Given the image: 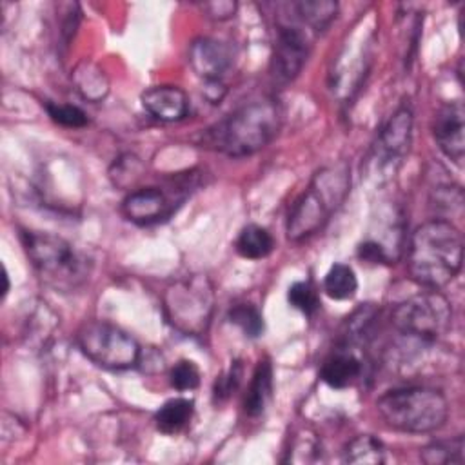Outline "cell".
I'll return each mask as SVG.
<instances>
[{"mask_svg":"<svg viewBox=\"0 0 465 465\" xmlns=\"http://www.w3.org/2000/svg\"><path fill=\"white\" fill-rule=\"evenodd\" d=\"M461 258L463 238L449 220L425 222L411 236L409 272L427 289H441L452 282L461 269Z\"/></svg>","mask_w":465,"mask_h":465,"instance_id":"6da1fadb","label":"cell"},{"mask_svg":"<svg viewBox=\"0 0 465 465\" xmlns=\"http://www.w3.org/2000/svg\"><path fill=\"white\" fill-rule=\"evenodd\" d=\"M280 127V109L269 100H254L242 105L207 129V147L227 156H247L265 147Z\"/></svg>","mask_w":465,"mask_h":465,"instance_id":"7a4b0ae2","label":"cell"},{"mask_svg":"<svg viewBox=\"0 0 465 465\" xmlns=\"http://www.w3.org/2000/svg\"><path fill=\"white\" fill-rule=\"evenodd\" d=\"M20 240L35 271L54 289L74 291L89 278V260L67 240L27 229H22Z\"/></svg>","mask_w":465,"mask_h":465,"instance_id":"3957f363","label":"cell"},{"mask_svg":"<svg viewBox=\"0 0 465 465\" xmlns=\"http://www.w3.org/2000/svg\"><path fill=\"white\" fill-rule=\"evenodd\" d=\"M349 183V167L343 162L318 171L289 213L287 236L302 240L322 229L331 213L343 202Z\"/></svg>","mask_w":465,"mask_h":465,"instance_id":"277c9868","label":"cell"},{"mask_svg":"<svg viewBox=\"0 0 465 465\" xmlns=\"http://www.w3.org/2000/svg\"><path fill=\"white\" fill-rule=\"evenodd\" d=\"M385 423L401 432H432L440 429L449 416L445 396L432 387H400L387 391L376 401Z\"/></svg>","mask_w":465,"mask_h":465,"instance_id":"5b68a950","label":"cell"},{"mask_svg":"<svg viewBox=\"0 0 465 465\" xmlns=\"http://www.w3.org/2000/svg\"><path fill=\"white\" fill-rule=\"evenodd\" d=\"M452 307L438 289L414 294L398 303L392 311V325L396 331L421 341H436L449 331Z\"/></svg>","mask_w":465,"mask_h":465,"instance_id":"8992f818","label":"cell"},{"mask_svg":"<svg viewBox=\"0 0 465 465\" xmlns=\"http://www.w3.org/2000/svg\"><path fill=\"white\" fill-rule=\"evenodd\" d=\"M76 343L91 361L105 369H129L140 360L138 341L109 322L94 320L82 325Z\"/></svg>","mask_w":465,"mask_h":465,"instance_id":"52a82bcc","label":"cell"},{"mask_svg":"<svg viewBox=\"0 0 465 465\" xmlns=\"http://www.w3.org/2000/svg\"><path fill=\"white\" fill-rule=\"evenodd\" d=\"M171 322L183 332L198 334L211 314V289L205 278H191L174 283L165 298Z\"/></svg>","mask_w":465,"mask_h":465,"instance_id":"ba28073f","label":"cell"},{"mask_svg":"<svg viewBox=\"0 0 465 465\" xmlns=\"http://www.w3.org/2000/svg\"><path fill=\"white\" fill-rule=\"evenodd\" d=\"M309 36L303 25L289 20L280 22L276 29L274 53H272V74L280 84L292 82L309 56Z\"/></svg>","mask_w":465,"mask_h":465,"instance_id":"9c48e42d","label":"cell"},{"mask_svg":"<svg viewBox=\"0 0 465 465\" xmlns=\"http://www.w3.org/2000/svg\"><path fill=\"white\" fill-rule=\"evenodd\" d=\"M412 136V113L409 107H400L387 125L381 129L376 143V160L381 169H391L392 173L401 163V158L411 147Z\"/></svg>","mask_w":465,"mask_h":465,"instance_id":"30bf717a","label":"cell"},{"mask_svg":"<svg viewBox=\"0 0 465 465\" xmlns=\"http://www.w3.org/2000/svg\"><path fill=\"white\" fill-rule=\"evenodd\" d=\"M432 134L440 151L460 163L465 154V111L461 102H449L438 109Z\"/></svg>","mask_w":465,"mask_h":465,"instance_id":"8fae6325","label":"cell"},{"mask_svg":"<svg viewBox=\"0 0 465 465\" xmlns=\"http://www.w3.org/2000/svg\"><path fill=\"white\" fill-rule=\"evenodd\" d=\"M189 64L205 82H220L232 64V51L216 38L202 36L189 47Z\"/></svg>","mask_w":465,"mask_h":465,"instance_id":"7c38bea8","label":"cell"},{"mask_svg":"<svg viewBox=\"0 0 465 465\" xmlns=\"http://www.w3.org/2000/svg\"><path fill=\"white\" fill-rule=\"evenodd\" d=\"M171 202L160 187H145L133 191L125 196L122 203V213L127 220L147 225L154 223L171 213Z\"/></svg>","mask_w":465,"mask_h":465,"instance_id":"4fadbf2b","label":"cell"},{"mask_svg":"<svg viewBox=\"0 0 465 465\" xmlns=\"http://www.w3.org/2000/svg\"><path fill=\"white\" fill-rule=\"evenodd\" d=\"M143 109L162 122H178L187 114V94L176 85H156L142 94Z\"/></svg>","mask_w":465,"mask_h":465,"instance_id":"5bb4252c","label":"cell"},{"mask_svg":"<svg viewBox=\"0 0 465 465\" xmlns=\"http://www.w3.org/2000/svg\"><path fill=\"white\" fill-rule=\"evenodd\" d=\"M363 365L360 358L347 347L334 349L323 361L320 378L332 389H345L356 383L361 376Z\"/></svg>","mask_w":465,"mask_h":465,"instance_id":"9a60e30c","label":"cell"},{"mask_svg":"<svg viewBox=\"0 0 465 465\" xmlns=\"http://www.w3.org/2000/svg\"><path fill=\"white\" fill-rule=\"evenodd\" d=\"M272 394V367L267 360L260 361L254 369L252 380L249 383L245 400H243V411L249 416H260Z\"/></svg>","mask_w":465,"mask_h":465,"instance_id":"2e32d148","label":"cell"},{"mask_svg":"<svg viewBox=\"0 0 465 465\" xmlns=\"http://www.w3.org/2000/svg\"><path fill=\"white\" fill-rule=\"evenodd\" d=\"M194 401L189 398H171L154 414V423L160 432L174 434L182 430L193 418Z\"/></svg>","mask_w":465,"mask_h":465,"instance_id":"e0dca14e","label":"cell"},{"mask_svg":"<svg viewBox=\"0 0 465 465\" xmlns=\"http://www.w3.org/2000/svg\"><path fill=\"white\" fill-rule=\"evenodd\" d=\"M296 11V18L302 25L309 27L311 31H325L338 13V4L329 0H303L291 5Z\"/></svg>","mask_w":465,"mask_h":465,"instance_id":"ac0fdd59","label":"cell"},{"mask_svg":"<svg viewBox=\"0 0 465 465\" xmlns=\"http://www.w3.org/2000/svg\"><path fill=\"white\" fill-rule=\"evenodd\" d=\"M274 240L271 232L256 223H249L242 229L236 240V252L247 260H260L272 252Z\"/></svg>","mask_w":465,"mask_h":465,"instance_id":"d6986e66","label":"cell"},{"mask_svg":"<svg viewBox=\"0 0 465 465\" xmlns=\"http://www.w3.org/2000/svg\"><path fill=\"white\" fill-rule=\"evenodd\" d=\"M343 461L354 465H378L385 461V447L371 434L351 440L343 450Z\"/></svg>","mask_w":465,"mask_h":465,"instance_id":"ffe728a7","label":"cell"},{"mask_svg":"<svg viewBox=\"0 0 465 465\" xmlns=\"http://www.w3.org/2000/svg\"><path fill=\"white\" fill-rule=\"evenodd\" d=\"M73 80H74L80 94L91 102L102 100L109 91V82H107L104 71L91 62L78 64L73 73Z\"/></svg>","mask_w":465,"mask_h":465,"instance_id":"44dd1931","label":"cell"},{"mask_svg":"<svg viewBox=\"0 0 465 465\" xmlns=\"http://www.w3.org/2000/svg\"><path fill=\"white\" fill-rule=\"evenodd\" d=\"M358 278L345 263H334L323 280V291L332 300H349L356 294Z\"/></svg>","mask_w":465,"mask_h":465,"instance_id":"7402d4cb","label":"cell"},{"mask_svg":"<svg viewBox=\"0 0 465 465\" xmlns=\"http://www.w3.org/2000/svg\"><path fill=\"white\" fill-rule=\"evenodd\" d=\"M420 458L429 465L463 463V438L458 436L447 441H432L421 449Z\"/></svg>","mask_w":465,"mask_h":465,"instance_id":"603a6c76","label":"cell"},{"mask_svg":"<svg viewBox=\"0 0 465 465\" xmlns=\"http://www.w3.org/2000/svg\"><path fill=\"white\" fill-rule=\"evenodd\" d=\"M229 322L242 329V332L249 338H258L263 332V318L262 312L252 303H238L229 314Z\"/></svg>","mask_w":465,"mask_h":465,"instance_id":"cb8c5ba5","label":"cell"},{"mask_svg":"<svg viewBox=\"0 0 465 465\" xmlns=\"http://www.w3.org/2000/svg\"><path fill=\"white\" fill-rule=\"evenodd\" d=\"M287 300L294 309L307 316L320 309V298L316 287L311 282H294L287 291Z\"/></svg>","mask_w":465,"mask_h":465,"instance_id":"d4e9b609","label":"cell"},{"mask_svg":"<svg viewBox=\"0 0 465 465\" xmlns=\"http://www.w3.org/2000/svg\"><path fill=\"white\" fill-rule=\"evenodd\" d=\"M45 109H47V114L51 116L53 122H56L58 125H64V127H73V129H78V127H84L87 125V114L76 107V105H71V104H54V102H47L45 104Z\"/></svg>","mask_w":465,"mask_h":465,"instance_id":"484cf974","label":"cell"},{"mask_svg":"<svg viewBox=\"0 0 465 465\" xmlns=\"http://www.w3.org/2000/svg\"><path fill=\"white\" fill-rule=\"evenodd\" d=\"M376 316V309L371 307V305H361L360 309H356L345 322L343 325V338H345V343L349 341H354V340H360L363 338L367 332H369V327L372 323Z\"/></svg>","mask_w":465,"mask_h":465,"instance_id":"4316f807","label":"cell"},{"mask_svg":"<svg viewBox=\"0 0 465 465\" xmlns=\"http://www.w3.org/2000/svg\"><path fill=\"white\" fill-rule=\"evenodd\" d=\"M169 383L176 391H193L200 385V369L191 360H180L169 372Z\"/></svg>","mask_w":465,"mask_h":465,"instance_id":"83f0119b","label":"cell"},{"mask_svg":"<svg viewBox=\"0 0 465 465\" xmlns=\"http://www.w3.org/2000/svg\"><path fill=\"white\" fill-rule=\"evenodd\" d=\"M240 376H242V369L238 365V361L229 369V372L222 378H218L216 385H214V394L218 398H227L236 387H238V381H240Z\"/></svg>","mask_w":465,"mask_h":465,"instance_id":"f1b7e54d","label":"cell"},{"mask_svg":"<svg viewBox=\"0 0 465 465\" xmlns=\"http://www.w3.org/2000/svg\"><path fill=\"white\" fill-rule=\"evenodd\" d=\"M358 256L365 262H372V263H385L389 262V254L385 251L383 245H380L374 240H365L363 243H360L358 247Z\"/></svg>","mask_w":465,"mask_h":465,"instance_id":"f546056e","label":"cell"},{"mask_svg":"<svg viewBox=\"0 0 465 465\" xmlns=\"http://www.w3.org/2000/svg\"><path fill=\"white\" fill-rule=\"evenodd\" d=\"M203 7L211 13L209 16L218 18V20L229 18L236 11V4L234 2H213V4H205Z\"/></svg>","mask_w":465,"mask_h":465,"instance_id":"4dcf8cb0","label":"cell"}]
</instances>
